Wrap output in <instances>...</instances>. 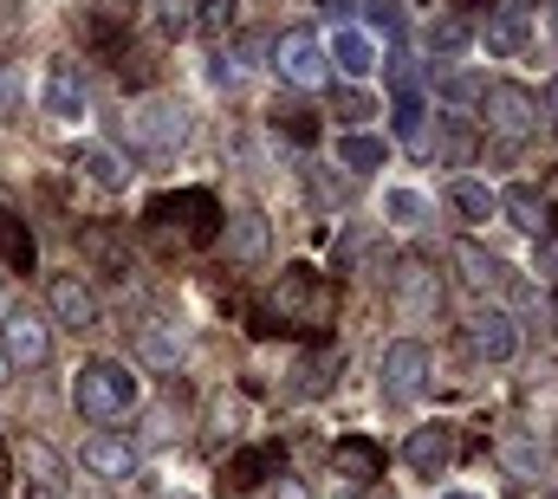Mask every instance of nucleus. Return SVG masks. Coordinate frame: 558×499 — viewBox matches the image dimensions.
Instances as JSON below:
<instances>
[{
    "label": "nucleus",
    "instance_id": "nucleus-1",
    "mask_svg": "<svg viewBox=\"0 0 558 499\" xmlns=\"http://www.w3.org/2000/svg\"><path fill=\"white\" fill-rule=\"evenodd\" d=\"M267 312L279 318V331H299V338H325L331 318H338V285L318 272V266H286L267 299Z\"/></svg>",
    "mask_w": 558,
    "mask_h": 499
},
{
    "label": "nucleus",
    "instance_id": "nucleus-2",
    "mask_svg": "<svg viewBox=\"0 0 558 499\" xmlns=\"http://www.w3.org/2000/svg\"><path fill=\"white\" fill-rule=\"evenodd\" d=\"M221 202L208 195V188H175V195H156L149 202V228L156 234H175L182 247H208V241H221Z\"/></svg>",
    "mask_w": 558,
    "mask_h": 499
},
{
    "label": "nucleus",
    "instance_id": "nucleus-3",
    "mask_svg": "<svg viewBox=\"0 0 558 499\" xmlns=\"http://www.w3.org/2000/svg\"><path fill=\"white\" fill-rule=\"evenodd\" d=\"M72 402H78L85 422H118L137 402V376L124 370L118 357H92L85 370L72 376Z\"/></svg>",
    "mask_w": 558,
    "mask_h": 499
},
{
    "label": "nucleus",
    "instance_id": "nucleus-4",
    "mask_svg": "<svg viewBox=\"0 0 558 499\" xmlns=\"http://www.w3.org/2000/svg\"><path fill=\"white\" fill-rule=\"evenodd\" d=\"M124 136L149 149V156H175L182 143H189V111L175 105V98H143L137 111L124 118Z\"/></svg>",
    "mask_w": 558,
    "mask_h": 499
},
{
    "label": "nucleus",
    "instance_id": "nucleus-5",
    "mask_svg": "<svg viewBox=\"0 0 558 499\" xmlns=\"http://www.w3.org/2000/svg\"><path fill=\"white\" fill-rule=\"evenodd\" d=\"M481 111H487V130H494L500 143H526V136H539V124H546V118H539V98H533L526 85H507V78L481 92Z\"/></svg>",
    "mask_w": 558,
    "mask_h": 499
},
{
    "label": "nucleus",
    "instance_id": "nucleus-6",
    "mask_svg": "<svg viewBox=\"0 0 558 499\" xmlns=\"http://www.w3.org/2000/svg\"><path fill=\"white\" fill-rule=\"evenodd\" d=\"M0 357H7V370H39V364L52 357L46 318H33L26 305H7V312H0Z\"/></svg>",
    "mask_w": 558,
    "mask_h": 499
},
{
    "label": "nucleus",
    "instance_id": "nucleus-7",
    "mask_svg": "<svg viewBox=\"0 0 558 499\" xmlns=\"http://www.w3.org/2000/svg\"><path fill=\"white\" fill-rule=\"evenodd\" d=\"M274 65H279V78L286 85H299V92H318L325 78H331V59H325V46L312 39V33H279L274 39Z\"/></svg>",
    "mask_w": 558,
    "mask_h": 499
},
{
    "label": "nucleus",
    "instance_id": "nucleus-8",
    "mask_svg": "<svg viewBox=\"0 0 558 499\" xmlns=\"http://www.w3.org/2000/svg\"><path fill=\"white\" fill-rule=\"evenodd\" d=\"M468 351H474L481 364H507V357L520 351V325H513V312L481 305V312L468 318Z\"/></svg>",
    "mask_w": 558,
    "mask_h": 499
},
{
    "label": "nucleus",
    "instance_id": "nucleus-9",
    "mask_svg": "<svg viewBox=\"0 0 558 499\" xmlns=\"http://www.w3.org/2000/svg\"><path fill=\"white\" fill-rule=\"evenodd\" d=\"M384 395L390 402H416L422 389H428V351H422L416 338H403V344H390L384 351Z\"/></svg>",
    "mask_w": 558,
    "mask_h": 499
},
{
    "label": "nucleus",
    "instance_id": "nucleus-10",
    "mask_svg": "<svg viewBox=\"0 0 558 499\" xmlns=\"http://www.w3.org/2000/svg\"><path fill=\"white\" fill-rule=\"evenodd\" d=\"M397 305H403V318H416V325H428V318L441 312V279H435L428 259H403V272H397Z\"/></svg>",
    "mask_w": 558,
    "mask_h": 499
},
{
    "label": "nucleus",
    "instance_id": "nucleus-11",
    "mask_svg": "<svg viewBox=\"0 0 558 499\" xmlns=\"http://www.w3.org/2000/svg\"><path fill=\"white\" fill-rule=\"evenodd\" d=\"M331 474L351 480V487H377L384 480V448L371 435H344V441H331Z\"/></svg>",
    "mask_w": 558,
    "mask_h": 499
},
{
    "label": "nucleus",
    "instance_id": "nucleus-12",
    "mask_svg": "<svg viewBox=\"0 0 558 499\" xmlns=\"http://www.w3.org/2000/svg\"><path fill=\"white\" fill-rule=\"evenodd\" d=\"M20 467H26V494H33V499H78V487L65 480V467H59V454H52V448L20 441Z\"/></svg>",
    "mask_w": 558,
    "mask_h": 499
},
{
    "label": "nucleus",
    "instance_id": "nucleus-13",
    "mask_svg": "<svg viewBox=\"0 0 558 499\" xmlns=\"http://www.w3.org/2000/svg\"><path fill=\"white\" fill-rule=\"evenodd\" d=\"M403 461L416 467L422 480H441V474H448V461H454V428H448V422L416 428V435H410V448H403Z\"/></svg>",
    "mask_w": 558,
    "mask_h": 499
},
{
    "label": "nucleus",
    "instance_id": "nucleus-14",
    "mask_svg": "<svg viewBox=\"0 0 558 499\" xmlns=\"http://www.w3.org/2000/svg\"><path fill=\"white\" fill-rule=\"evenodd\" d=\"M46 305H52V318L72 325V331H92V325H98V299H92L85 279H52V285H46Z\"/></svg>",
    "mask_w": 558,
    "mask_h": 499
},
{
    "label": "nucleus",
    "instance_id": "nucleus-15",
    "mask_svg": "<svg viewBox=\"0 0 558 499\" xmlns=\"http://www.w3.org/2000/svg\"><path fill=\"white\" fill-rule=\"evenodd\" d=\"M78 461H85L98 480H131V474H137V448L118 441V435H92V441L78 448Z\"/></svg>",
    "mask_w": 558,
    "mask_h": 499
},
{
    "label": "nucleus",
    "instance_id": "nucleus-16",
    "mask_svg": "<svg viewBox=\"0 0 558 499\" xmlns=\"http://www.w3.org/2000/svg\"><path fill=\"white\" fill-rule=\"evenodd\" d=\"M46 111L52 118H85V72L72 59H52V72H46Z\"/></svg>",
    "mask_w": 558,
    "mask_h": 499
},
{
    "label": "nucleus",
    "instance_id": "nucleus-17",
    "mask_svg": "<svg viewBox=\"0 0 558 499\" xmlns=\"http://www.w3.org/2000/svg\"><path fill=\"white\" fill-rule=\"evenodd\" d=\"M221 241H228V259H241V266H260L267 259V215H228V228H221Z\"/></svg>",
    "mask_w": 558,
    "mask_h": 499
},
{
    "label": "nucleus",
    "instance_id": "nucleus-18",
    "mask_svg": "<svg viewBox=\"0 0 558 499\" xmlns=\"http://www.w3.org/2000/svg\"><path fill=\"white\" fill-rule=\"evenodd\" d=\"M137 351H143V364L175 370V364H182V331H175L169 318H143L137 325Z\"/></svg>",
    "mask_w": 558,
    "mask_h": 499
},
{
    "label": "nucleus",
    "instance_id": "nucleus-19",
    "mask_svg": "<svg viewBox=\"0 0 558 499\" xmlns=\"http://www.w3.org/2000/svg\"><path fill=\"white\" fill-rule=\"evenodd\" d=\"M500 202V215L520 228V234H546V195L533 188V182H513L507 195H494Z\"/></svg>",
    "mask_w": 558,
    "mask_h": 499
},
{
    "label": "nucleus",
    "instance_id": "nucleus-20",
    "mask_svg": "<svg viewBox=\"0 0 558 499\" xmlns=\"http://www.w3.org/2000/svg\"><path fill=\"white\" fill-rule=\"evenodd\" d=\"M279 474H286V448H279V441L247 448V454L228 461V480H234V487H260V480H279Z\"/></svg>",
    "mask_w": 558,
    "mask_h": 499
},
{
    "label": "nucleus",
    "instance_id": "nucleus-21",
    "mask_svg": "<svg viewBox=\"0 0 558 499\" xmlns=\"http://www.w3.org/2000/svg\"><path fill=\"white\" fill-rule=\"evenodd\" d=\"M33 259H39V247H33V228H26L13 208H0V266L33 272Z\"/></svg>",
    "mask_w": 558,
    "mask_h": 499
},
{
    "label": "nucleus",
    "instance_id": "nucleus-22",
    "mask_svg": "<svg viewBox=\"0 0 558 499\" xmlns=\"http://www.w3.org/2000/svg\"><path fill=\"white\" fill-rule=\"evenodd\" d=\"M526 33H533V20H526V7H500L494 20H487V52H520L526 46Z\"/></svg>",
    "mask_w": 558,
    "mask_h": 499
},
{
    "label": "nucleus",
    "instance_id": "nucleus-23",
    "mask_svg": "<svg viewBox=\"0 0 558 499\" xmlns=\"http://www.w3.org/2000/svg\"><path fill=\"white\" fill-rule=\"evenodd\" d=\"M338 72H351V78H364L371 65H377V46L364 39V33H331V52H325Z\"/></svg>",
    "mask_w": 558,
    "mask_h": 499
},
{
    "label": "nucleus",
    "instance_id": "nucleus-24",
    "mask_svg": "<svg viewBox=\"0 0 558 499\" xmlns=\"http://www.w3.org/2000/svg\"><path fill=\"white\" fill-rule=\"evenodd\" d=\"M85 253H92L111 279H124V272H131V247L118 241V228H85Z\"/></svg>",
    "mask_w": 558,
    "mask_h": 499
},
{
    "label": "nucleus",
    "instance_id": "nucleus-25",
    "mask_svg": "<svg viewBox=\"0 0 558 499\" xmlns=\"http://www.w3.org/2000/svg\"><path fill=\"white\" fill-rule=\"evenodd\" d=\"M454 266H461V279H468L474 292H487V285H500V272H507V266H500L494 253H481L474 241H461V247H454Z\"/></svg>",
    "mask_w": 558,
    "mask_h": 499
},
{
    "label": "nucleus",
    "instance_id": "nucleus-26",
    "mask_svg": "<svg viewBox=\"0 0 558 499\" xmlns=\"http://www.w3.org/2000/svg\"><path fill=\"white\" fill-rule=\"evenodd\" d=\"M448 208H454L461 221H494V215H500L494 188H481V182H454V188H448Z\"/></svg>",
    "mask_w": 558,
    "mask_h": 499
},
{
    "label": "nucleus",
    "instance_id": "nucleus-27",
    "mask_svg": "<svg viewBox=\"0 0 558 499\" xmlns=\"http://www.w3.org/2000/svg\"><path fill=\"white\" fill-rule=\"evenodd\" d=\"M468 149H474V130L461 124V118H441V124H435V143H428L422 156H448V162H468Z\"/></svg>",
    "mask_w": 558,
    "mask_h": 499
},
{
    "label": "nucleus",
    "instance_id": "nucleus-28",
    "mask_svg": "<svg viewBox=\"0 0 558 499\" xmlns=\"http://www.w3.org/2000/svg\"><path fill=\"white\" fill-rule=\"evenodd\" d=\"M338 162H344L351 175L377 169V162H384V136H344V143H338Z\"/></svg>",
    "mask_w": 558,
    "mask_h": 499
},
{
    "label": "nucleus",
    "instance_id": "nucleus-29",
    "mask_svg": "<svg viewBox=\"0 0 558 499\" xmlns=\"http://www.w3.org/2000/svg\"><path fill=\"white\" fill-rule=\"evenodd\" d=\"M228 26H234V0H195V33L221 39Z\"/></svg>",
    "mask_w": 558,
    "mask_h": 499
},
{
    "label": "nucleus",
    "instance_id": "nucleus-30",
    "mask_svg": "<svg viewBox=\"0 0 558 499\" xmlns=\"http://www.w3.org/2000/svg\"><path fill=\"white\" fill-rule=\"evenodd\" d=\"M85 169H92V182H105V188H124V182H131V169H124L111 149H85Z\"/></svg>",
    "mask_w": 558,
    "mask_h": 499
},
{
    "label": "nucleus",
    "instance_id": "nucleus-31",
    "mask_svg": "<svg viewBox=\"0 0 558 499\" xmlns=\"http://www.w3.org/2000/svg\"><path fill=\"white\" fill-rule=\"evenodd\" d=\"M384 208H390V221H397V228H422V215H428V202H422L416 188H397Z\"/></svg>",
    "mask_w": 558,
    "mask_h": 499
},
{
    "label": "nucleus",
    "instance_id": "nucleus-32",
    "mask_svg": "<svg viewBox=\"0 0 558 499\" xmlns=\"http://www.w3.org/2000/svg\"><path fill=\"white\" fill-rule=\"evenodd\" d=\"M428 46H435V52H461V46H468V20H461V13L435 20V26H428Z\"/></svg>",
    "mask_w": 558,
    "mask_h": 499
},
{
    "label": "nucleus",
    "instance_id": "nucleus-33",
    "mask_svg": "<svg viewBox=\"0 0 558 499\" xmlns=\"http://www.w3.org/2000/svg\"><path fill=\"white\" fill-rule=\"evenodd\" d=\"M364 13H371V26H377L384 39H403V7H397V0H371Z\"/></svg>",
    "mask_w": 558,
    "mask_h": 499
},
{
    "label": "nucleus",
    "instance_id": "nucleus-34",
    "mask_svg": "<svg viewBox=\"0 0 558 499\" xmlns=\"http://www.w3.org/2000/svg\"><path fill=\"white\" fill-rule=\"evenodd\" d=\"M331 370H338V364H325V357H305V364H299V395H318V389H325V382H331Z\"/></svg>",
    "mask_w": 558,
    "mask_h": 499
},
{
    "label": "nucleus",
    "instance_id": "nucleus-35",
    "mask_svg": "<svg viewBox=\"0 0 558 499\" xmlns=\"http://www.w3.org/2000/svg\"><path fill=\"white\" fill-rule=\"evenodd\" d=\"M331 111H338L344 124H357V118H371V98H364V92H331Z\"/></svg>",
    "mask_w": 558,
    "mask_h": 499
},
{
    "label": "nucleus",
    "instance_id": "nucleus-36",
    "mask_svg": "<svg viewBox=\"0 0 558 499\" xmlns=\"http://www.w3.org/2000/svg\"><path fill=\"white\" fill-rule=\"evenodd\" d=\"M441 98H481V85H474L468 72H454V65H448V72H441Z\"/></svg>",
    "mask_w": 558,
    "mask_h": 499
},
{
    "label": "nucleus",
    "instance_id": "nucleus-37",
    "mask_svg": "<svg viewBox=\"0 0 558 499\" xmlns=\"http://www.w3.org/2000/svg\"><path fill=\"white\" fill-rule=\"evenodd\" d=\"M274 124H286V136H299V143H312V136H318V124H312V111H279Z\"/></svg>",
    "mask_w": 558,
    "mask_h": 499
},
{
    "label": "nucleus",
    "instance_id": "nucleus-38",
    "mask_svg": "<svg viewBox=\"0 0 558 499\" xmlns=\"http://www.w3.org/2000/svg\"><path fill=\"white\" fill-rule=\"evenodd\" d=\"M0 118H20V72H0Z\"/></svg>",
    "mask_w": 558,
    "mask_h": 499
},
{
    "label": "nucleus",
    "instance_id": "nucleus-39",
    "mask_svg": "<svg viewBox=\"0 0 558 499\" xmlns=\"http://www.w3.org/2000/svg\"><path fill=\"white\" fill-rule=\"evenodd\" d=\"M274 499H312V494H305L299 480H286V474H279V480H274Z\"/></svg>",
    "mask_w": 558,
    "mask_h": 499
},
{
    "label": "nucleus",
    "instance_id": "nucleus-40",
    "mask_svg": "<svg viewBox=\"0 0 558 499\" xmlns=\"http://www.w3.org/2000/svg\"><path fill=\"white\" fill-rule=\"evenodd\" d=\"M539 272H546V279H558V241L546 253H539Z\"/></svg>",
    "mask_w": 558,
    "mask_h": 499
},
{
    "label": "nucleus",
    "instance_id": "nucleus-41",
    "mask_svg": "<svg viewBox=\"0 0 558 499\" xmlns=\"http://www.w3.org/2000/svg\"><path fill=\"white\" fill-rule=\"evenodd\" d=\"M546 118L558 124V78H553V92H546Z\"/></svg>",
    "mask_w": 558,
    "mask_h": 499
},
{
    "label": "nucleus",
    "instance_id": "nucleus-42",
    "mask_svg": "<svg viewBox=\"0 0 558 499\" xmlns=\"http://www.w3.org/2000/svg\"><path fill=\"white\" fill-rule=\"evenodd\" d=\"M553 33H558V0H553Z\"/></svg>",
    "mask_w": 558,
    "mask_h": 499
},
{
    "label": "nucleus",
    "instance_id": "nucleus-43",
    "mask_svg": "<svg viewBox=\"0 0 558 499\" xmlns=\"http://www.w3.org/2000/svg\"><path fill=\"white\" fill-rule=\"evenodd\" d=\"M0 382H7V357H0Z\"/></svg>",
    "mask_w": 558,
    "mask_h": 499
},
{
    "label": "nucleus",
    "instance_id": "nucleus-44",
    "mask_svg": "<svg viewBox=\"0 0 558 499\" xmlns=\"http://www.w3.org/2000/svg\"><path fill=\"white\" fill-rule=\"evenodd\" d=\"M448 499H474V494H448Z\"/></svg>",
    "mask_w": 558,
    "mask_h": 499
},
{
    "label": "nucleus",
    "instance_id": "nucleus-45",
    "mask_svg": "<svg viewBox=\"0 0 558 499\" xmlns=\"http://www.w3.org/2000/svg\"><path fill=\"white\" fill-rule=\"evenodd\" d=\"M169 499H195V494H169Z\"/></svg>",
    "mask_w": 558,
    "mask_h": 499
},
{
    "label": "nucleus",
    "instance_id": "nucleus-46",
    "mask_svg": "<svg viewBox=\"0 0 558 499\" xmlns=\"http://www.w3.org/2000/svg\"><path fill=\"white\" fill-rule=\"evenodd\" d=\"M0 312H7V292H0Z\"/></svg>",
    "mask_w": 558,
    "mask_h": 499
}]
</instances>
